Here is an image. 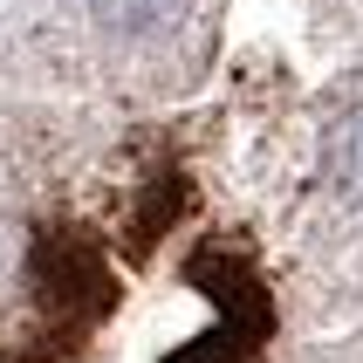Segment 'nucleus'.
<instances>
[{"label":"nucleus","instance_id":"nucleus-1","mask_svg":"<svg viewBox=\"0 0 363 363\" xmlns=\"http://www.w3.org/2000/svg\"><path fill=\"white\" fill-rule=\"evenodd\" d=\"M192 0H89V14L103 28H117V35H158L172 21H185Z\"/></svg>","mask_w":363,"mask_h":363},{"label":"nucleus","instance_id":"nucleus-2","mask_svg":"<svg viewBox=\"0 0 363 363\" xmlns=\"http://www.w3.org/2000/svg\"><path fill=\"white\" fill-rule=\"evenodd\" d=\"M343 151H350V172L363 179V110L350 117V138H343Z\"/></svg>","mask_w":363,"mask_h":363}]
</instances>
